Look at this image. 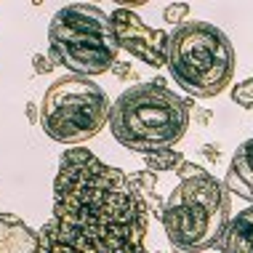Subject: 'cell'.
<instances>
[{
  "label": "cell",
  "instance_id": "obj_2",
  "mask_svg": "<svg viewBox=\"0 0 253 253\" xmlns=\"http://www.w3.org/2000/svg\"><path fill=\"white\" fill-rule=\"evenodd\" d=\"M192 101L170 91L163 78L123 91L109 109V131L133 152L170 149L192 123Z\"/></svg>",
  "mask_w": 253,
  "mask_h": 253
},
{
  "label": "cell",
  "instance_id": "obj_19",
  "mask_svg": "<svg viewBox=\"0 0 253 253\" xmlns=\"http://www.w3.org/2000/svg\"><path fill=\"white\" fill-rule=\"evenodd\" d=\"M27 118H30L32 126H38V123H40V109H38L35 101H30V104H27Z\"/></svg>",
  "mask_w": 253,
  "mask_h": 253
},
{
  "label": "cell",
  "instance_id": "obj_18",
  "mask_svg": "<svg viewBox=\"0 0 253 253\" xmlns=\"http://www.w3.org/2000/svg\"><path fill=\"white\" fill-rule=\"evenodd\" d=\"M189 115L197 120V126H205V123L211 120V112H205V109H197L195 104H192V109H189Z\"/></svg>",
  "mask_w": 253,
  "mask_h": 253
},
{
  "label": "cell",
  "instance_id": "obj_4",
  "mask_svg": "<svg viewBox=\"0 0 253 253\" xmlns=\"http://www.w3.org/2000/svg\"><path fill=\"white\" fill-rule=\"evenodd\" d=\"M166 64L181 91L195 99H211L227 91L237 59L232 40L208 22H184L168 38Z\"/></svg>",
  "mask_w": 253,
  "mask_h": 253
},
{
  "label": "cell",
  "instance_id": "obj_10",
  "mask_svg": "<svg viewBox=\"0 0 253 253\" xmlns=\"http://www.w3.org/2000/svg\"><path fill=\"white\" fill-rule=\"evenodd\" d=\"M221 253H253V205L240 211L229 221L227 232H224L221 243H218Z\"/></svg>",
  "mask_w": 253,
  "mask_h": 253
},
{
  "label": "cell",
  "instance_id": "obj_8",
  "mask_svg": "<svg viewBox=\"0 0 253 253\" xmlns=\"http://www.w3.org/2000/svg\"><path fill=\"white\" fill-rule=\"evenodd\" d=\"M224 187L229 195H237L253 205V139L243 141L232 155V166L224 176Z\"/></svg>",
  "mask_w": 253,
  "mask_h": 253
},
{
  "label": "cell",
  "instance_id": "obj_13",
  "mask_svg": "<svg viewBox=\"0 0 253 253\" xmlns=\"http://www.w3.org/2000/svg\"><path fill=\"white\" fill-rule=\"evenodd\" d=\"M189 16V3H170L166 5V11H163V19H166L168 24H184V19Z\"/></svg>",
  "mask_w": 253,
  "mask_h": 253
},
{
  "label": "cell",
  "instance_id": "obj_9",
  "mask_svg": "<svg viewBox=\"0 0 253 253\" xmlns=\"http://www.w3.org/2000/svg\"><path fill=\"white\" fill-rule=\"evenodd\" d=\"M38 232L13 213H0V253H38Z\"/></svg>",
  "mask_w": 253,
  "mask_h": 253
},
{
  "label": "cell",
  "instance_id": "obj_7",
  "mask_svg": "<svg viewBox=\"0 0 253 253\" xmlns=\"http://www.w3.org/2000/svg\"><path fill=\"white\" fill-rule=\"evenodd\" d=\"M109 24H112L115 40L123 51H128L131 56L144 61L147 67L160 70L166 64V51H168V32L166 30H152L139 13L131 8L118 5L109 13Z\"/></svg>",
  "mask_w": 253,
  "mask_h": 253
},
{
  "label": "cell",
  "instance_id": "obj_1",
  "mask_svg": "<svg viewBox=\"0 0 253 253\" xmlns=\"http://www.w3.org/2000/svg\"><path fill=\"white\" fill-rule=\"evenodd\" d=\"M149 203L128 173L70 147L53 179V211L38 253H147Z\"/></svg>",
  "mask_w": 253,
  "mask_h": 253
},
{
  "label": "cell",
  "instance_id": "obj_14",
  "mask_svg": "<svg viewBox=\"0 0 253 253\" xmlns=\"http://www.w3.org/2000/svg\"><path fill=\"white\" fill-rule=\"evenodd\" d=\"M176 173H179V179H195V176H203L205 173V168L195 166V163H189V160H184Z\"/></svg>",
  "mask_w": 253,
  "mask_h": 253
},
{
  "label": "cell",
  "instance_id": "obj_12",
  "mask_svg": "<svg viewBox=\"0 0 253 253\" xmlns=\"http://www.w3.org/2000/svg\"><path fill=\"white\" fill-rule=\"evenodd\" d=\"M232 99H235V104H240L243 109H253V78L243 80V83H237L232 88Z\"/></svg>",
  "mask_w": 253,
  "mask_h": 253
},
{
  "label": "cell",
  "instance_id": "obj_6",
  "mask_svg": "<svg viewBox=\"0 0 253 253\" xmlns=\"http://www.w3.org/2000/svg\"><path fill=\"white\" fill-rule=\"evenodd\" d=\"M112 101L83 75H61L40 101V128L59 144H83L109 123Z\"/></svg>",
  "mask_w": 253,
  "mask_h": 253
},
{
  "label": "cell",
  "instance_id": "obj_5",
  "mask_svg": "<svg viewBox=\"0 0 253 253\" xmlns=\"http://www.w3.org/2000/svg\"><path fill=\"white\" fill-rule=\"evenodd\" d=\"M48 53L56 67L91 78L112 70L120 45L115 40L109 16L99 5L70 3L53 13L48 24Z\"/></svg>",
  "mask_w": 253,
  "mask_h": 253
},
{
  "label": "cell",
  "instance_id": "obj_17",
  "mask_svg": "<svg viewBox=\"0 0 253 253\" xmlns=\"http://www.w3.org/2000/svg\"><path fill=\"white\" fill-rule=\"evenodd\" d=\"M200 152H203V157H208L211 163L221 160V149H218V144H205V147H200Z\"/></svg>",
  "mask_w": 253,
  "mask_h": 253
},
{
  "label": "cell",
  "instance_id": "obj_3",
  "mask_svg": "<svg viewBox=\"0 0 253 253\" xmlns=\"http://www.w3.org/2000/svg\"><path fill=\"white\" fill-rule=\"evenodd\" d=\"M160 221L176 251L203 253L218 248L232 221L229 189L208 170L195 179H181L163 203Z\"/></svg>",
  "mask_w": 253,
  "mask_h": 253
},
{
  "label": "cell",
  "instance_id": "obj_16",
  "mask_svg": "<svg viewBox=\"0 0 253 253\" xmlns=\"http://www.w3.org/2000/svg\"><path fill=\"white\" fill-rule=\"evenodd\" d=\"M112 72L118 75L120 80H126V78H136V75H133V70H131V64H128V61H115V64H112Z\"/></svg>",
  "mask_w": 253,
  "mask_h": 253
},
{
  "label": "cell",
  "instance_id": "obj_15",
  "mask_svg": "<svg viewBox=\"0 0 253 253\" xmlns=\"http://www.w3.org/2000/svg\"><path fill=\"white\" fill-rule=\"evenodd\" d=\"M32 67H35V72L38 75H48L53 67V61H51V56H43V53H35V56H32Z\"/></svg>",
  "mask_w": 253,
  "mask_h": 253
},
{
  "label": "cell",
  "instance_id": "obj_11",
  "mask_svg": "<svg viewBox=\"0 0 253 253\" xmlns=\"http://www.w3.org/2000/svg\"><path fill=\"white\" fill-rule=\"evenodd\" d=\"M184 163V155L176 149H155V152L144 155V166L152 173H163V170H179V166Z\"/></svg>",
  "mask_w": 253,
  "mask_h": 253
}]
</instances>
